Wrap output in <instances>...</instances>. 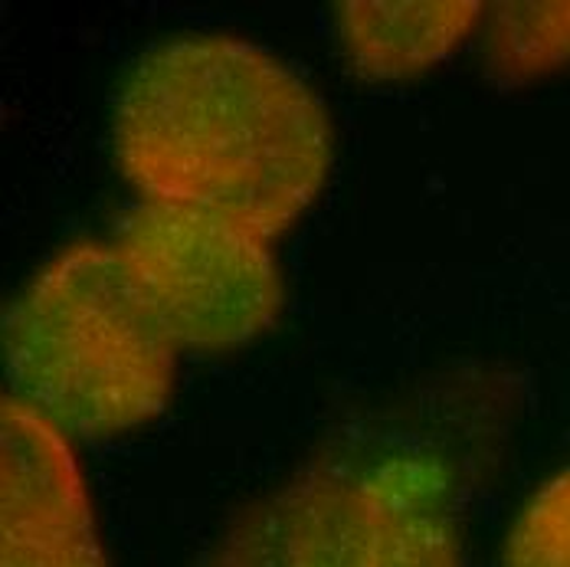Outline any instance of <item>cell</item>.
<instances>
[{
	"label": "cell",
	"mask_w": 570,
	"mask_h": 567,
	"mask_svg": "<svg viewBox=\"0 0 570 567\" xmlns=\"http://www.w3.org/2000/svg\"><path fill=\"white\" fill-rule=\"evenodd\" d=\"M489 69L521 82L570 62V3H499L485 27Z\"/></svg>",
	"instance_id": "cell-7"
},
{
	"label": "cell",
	"mask_w": 570,
	"mask_h": 567,
	"mask_svg": "<svg viewBox=\"0 0 570 567\" xmlns=\"http://www.w3.org/2000/svg\"><path fill=\"white\" fill-rule=\"evenodd\" d=\"M112 246L174 348H236L279 312L283 283L269 239L214 211L141 201Z\"/></svg>",
	"instance_id": "cell-4"
},
{
	"label": "cell",
	"mask_w": 570,
	"mask_h": 567,
	"mask_svg": "<svg viewBox=\"0 0 570 567\" xmlns=\"http://www.w3.org/2000/svg\"><path fill=\"white\" fill-rule=\"evenodd\" d=\"M502 567H570V469L544 482L514 518Z\"/></svg>",
	"instance_id": "cell-8"
},
{
	"label": "cell",
	"mask_w": 570,
	"mask_h": 567,
	"mask_svg": "<svg viewBox=\"0 0 570 567\" xmlns=\"http://www.w3.org/2000/svg\"><path fill=\"white\" fill-rule=\"evenodd\" d=\"M115 158L145 201L190 204L273 239L322 190L332 128L283 59L180 37L138 59L115 99Z\"/></svg>",
	"instance_id": "cell-1"
},
{
	"label": "cell",
	"mask_w": 570,
	"mask_h": 567,
	"mask_svg": "<svg viewBox=\"0 0 570 567\" xmlns=\"http://www.w3.org/2000/svg\"><path fill=\"white\" fill-rule=\"evenodd\" d=\"M344 57L364 79H406L450 57L472 33L482 7L472 0L426 3H338Z\"/></svg>",
	"instance_id": "cell-6"
},
{
	"label": "cell",
	"mask_w": 570,
	"mask_h": 567,
	"mask_svg": "<svg viewBox=\"0 0 570 567\" xmlns=\"http://www.w3.org/2000/svg\"><path fill=\"white\" fill-rule=\"evenodd\" d=\"M0 567H109L62 433L10 398L0 413Z\"/></svg>",
	"instance_id": "cell-5"
},
{
	"label": "cell",
	"mask_w": 570,
	"mask_h": 567,
	"mask_svg": "<svg viewBox=\"0 0 570 567\" xmlns=\"http://www.w3.org/2000/svg\"><path fill=\"white\" fill-rule=\"evenodd\" d=\"M174 351L115 246L102 243L59 253L3 319L10 400L62 437H109L158 417Z\"/></svg>",
	"instance_id": "cell-2"
},
{
	"label": "cell",
	"mask_w": 570,
	"mask_h": 567,
	"mask_svg": "<svg viewBox=\"0 0 570 567\" xmlns=\"http://www.w3.org/2000/svg\"><path fill=\"white\" fill-rule=\"evenodd\" d=\"M207 567H462L450 472L406 450L322 456L236 511Z\"/></svg>",
	"instance_id": "cell-3"
}]
</instances>
